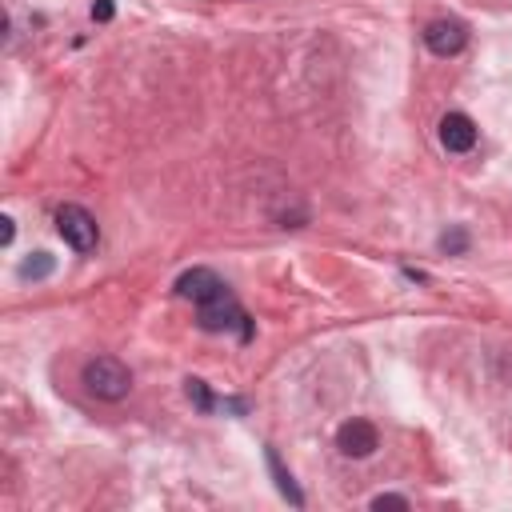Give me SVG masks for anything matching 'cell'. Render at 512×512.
Wrapping results in <instances>:
<instances>
[{
	"label": "cell",
	"instance_id": "11",
	"mask_svg": "<svg viewBox=\"0 0 512 512\" xmlns=\"http://www.w3.org/2000/svg\"><path fill=\"white\" fill-rule=\"evenodd\" d=\"M440 248H444V252H460V248H464V232H452V236H440Z\"/></svg>",
	"mask_w": 512,
	"mask_h": 512
},
{
	"label": "cell",
	"instance_id": "6",
	"mask_svg": "<svg viewBox=\"0 0 512 512\" xmlns=\"http://www.w3.org/2000/svg\"><path fill=\"white\" fill-rule=\"evenodd\" d=\"M336 444H340L344 456H372V448H376V428H372L368 420H348V424H340Z\"/></svg>",
	"mask_w": 512,
	"mask_h": 512
},
{
	"label": "cell",
	"instance_id": "1",
	"mask_svg": "<svg viewBox=\"0 0 512 512\" xmlns=\"http://www.w3.org/2000/svg\"><path fill=\"white\" fill-rule=\"evenodd\" d=\"M84 388L96 400H124L132 388V372L116 356H96L84 364Z\"/></svg>",
	"mask_w": 512,
	"mask_h": 512
},
{
	"label": "cell",
	"instance_id": "5",
	"mask_svg": "<svg viewBox=\"0 0 512 512\" xmlns=\"http://www.w3.org/2000/svg\"><path fill=\"white\" fill-rule=\"evenodd\" d=\"M236 324H244V312H240V304H236L228 292H220L216 300L200 304V328L224 332V328H236Z\"/></svg>",
	"mask_w": 512,
	"mask_h": 512
},
{
	"label": "cell",
	"instance_id": "14",
	"mask_svg": "<svg viewBox=\"0 0 512 512\" xmlns=\"http://www.w3.org/2000/svg\"><path fill=\"white\" fill-rule=\"evenodd\" d=\"M0 224H4V228H0V240L8 244V240H12V220H0Z\"/></svg>",
	"mask_w": 512,
	"mask_h": 512
},
{
	"label": "cell",
	"instance_id": "9",
	"mask_svg": "<svg viewBox=\"0 0 512 512\" xmlns=\"http://www.w3.org/2000/svg\"><path fill=\"white\" fill-rule=\"evenodd\" d=\"M268 464H272V472H276V484H280V492H284V496H292V504H300V492L292 488V476L280 468V460H276V456H268Z\"/></svg>",
	"mask_w": 512,
	"mask_h": 512
},
{
	"label": "cell",
	"instance_id": "3",
	"mask_svg": "<svg viewBox=\"0 0 512 512\" xmlns=\"http://www.w3.org/2000/svg\"><path fill=\"white\" fill-rule=\"evenodd\" d=\"M424 44L436 52V56H456L464 44H468V28L460 20H432L424 28Z\"/></svg>",
	"mask_w": 512,
	"mask_h": 512
},
{
	"label": "cell",
	"instance_id": "4",
	"mask_svg": "<svg viewBox=\"0 0 512 512\" xmlns=\"http://www.w3.org/2000/svg\"><path fill=\"white\" fill-rule=\"evenodd\" d=\"M176 292H180L184 300L208 304V300H216V296L224 292V280H220L212 268H192V272H184V276L176 280Z\"/></svg>",
	"mask_w": 512,
	"mask_h": 512
},
{
	"label": "cell",
	"instance_id": "10",
	"mask_svg": "<svg viewBox=\"0 0 512 512\" xmlns=\"http://www.w3.org/2000/svg\"><path fill=\"white\" fill-rule=\"evenodd\" d=\"M188 396L200 404V408H212V396H208V388H204V380H188Z\"/></svg>",
	"mask_w": 512,
	"mask_h": 512
},
{
	"label": "cell",
	"instance_id": "12",
	"mask_svg": "<svg viewBox=\"0 0 512 512\" xmlns=\"http://www.w3.org/2000/svg\"><path fill=\"white\" fill-rule=\"evenodd\" d=\"M372 508H408V500L404 496H376Z\"/></svg>",
	"mask_w": 512,
	"mask_h": 512
},
{
	"label": "cell",
	"instance_id": "7",
	"mask_svg": "<svg viewBox=\"0 0 512 512\" xmlns=\"http://www.w3.org/2000/svg\"><path fill=\"white\" fill-rule=\"evenodd\" d=\"M440 144H444L448 152H468V148L476 144V124H472L464 112H448V116L440 120Z\"/></svg>",
	"mask_w": 512,
	"mask_h": 512
},
{
	"label": "cell",
	"instance_id": "13",
	"mask_svg": "<svg viewBox=\"0 0 512 512\" xmlns=\"http://www.w3.org/2000/svg\"><path fill=\"white\" fill-rule=\"evenodd\" d=\"M92 20H112V0H96L92 4Z\"/></svg>",
	"mask_w": 512,
	"mask_h": 512
},
{
	"label": "cell",
	"instance_id": "8",
	"mask_svg": "<svg viewBox=\"0 0 512 512\" xmlns=\"http://www.w3.org/2000/svg\"><path fill=\"white\" fill-rule=\"evenodd\" d=\"M48 272H52V256H48V252H36L32 260L20 264V276H24V280H40V276H48Z\"/></svg>",
	"mask_w": 512,
	"mask_h": 512
},
{
	"label": "cell",
	"instance_id": "2",
	"mask_svg": "<svg viewBox=\"0 0 512 512\" xmlns=\"http://www.w3.org/2000/svg\"><path fill=\"white\" fill-rule=\"evenodd\" d=\"M56 232H60L64 244H72L76 252H92L96 240H100V228H96L92 212L80 208V204H64V208H56Z\"/></svg>",
	"mask_w": 512,
	"mask_h": 512
}]
</instances>
